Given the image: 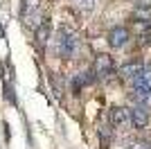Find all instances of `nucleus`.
Here are the masks:
<instances>
[{"mask_svg":"<svg viewBox=\"0 0 151 149\" xmlns=\"http://www.w3.org/2000/svg\"><path fill=\"white\" fill-rule=\"evenodd\" d=\"M81 48V36L79 32L72 30L70 25H63L59 30V36H57V45H54V52L63 59H75L77 52Z\"/></svg>","mask_w":151,"mask_h":149,"instance_id":"f257e3e1","label":"nucleus"},{"mask_svg":"<svg viewBox=\"0 0 151 149\" xmlns=\"http://www.w3.org/2000/svg\"><path fill=\"white\" fill-rule=\"evenodd\" d=\"M111 124H113L115 131H126L129 127H133L131 124V108H122V106L113 108L111 111Z\"/></svg>","mask_w":151,"mask_h":149,"instance_id":"f03ea898","label":"nucleus"},{"mask_svg":"<svg viewBox=\"0 0 151 149\" xmlns=\"http://www.w3.org/2000/svg\"><path fill=\"white\" fill-rule=\"evenodd\" d=\"M93 70H95V74H97L99 79H108V77L115 72V63H113V59L108 54H97Z\"/></svg>","mask_w":151,"mask_h":149,"instance_id":"7ed1b4c3","label":"nucleus"},{"mask_svg":"<svg viewBox=\"0 0 151 149\" xmlns=\"http://www.w3.org/2000/svg\"><path fill=\"white\" fill-rule=\"evenodd\" d=\"M131 124H133V129H147V124H149V111L145 108V104H138V106H133L131 108Z\"/></svg>","mask_w":151,"mask_h":149,"instance_id":"20e7f679","label":"nucleus"},{"mask_svg":"<svg viewBox=\"0 0 151 149\" xmlns=\"http://www.w3.org/2000/svg\"><path fill=\"white\" fill-rule=\"evenodd\" d=\"M129 38H131V34H129L126 27H113V30L108 32V43H111V48H115V50L124 48V45L129 43Z\"/></svg>","mask_w":151,"mask_h":149,"instance_id":"39448f33","label":"nucleus"},{"mask_svg":"<svg viewBox=\"0 0 151 149\" xmlns=\"http://www.w3.org/2000/svg\"><path fill=\"white\" fill-rule=\"evenodd\" d=\"M95 70L90 72V70H83V72H75L72 74V81H70V88H72V93H79L83 86H88V84H93L95 81Z\"/></svg>","mask_w":151,"mask_h":149,"instance_id":"423d86ee","label":"nucleus"},{"mask_svg":"<svg viewBox=\"0 0 151 149\" xmlns=\"http://www.w3.org/2000/svg\"><path fill=\"white\" fill-rule=\"evenodd\" d=\"M142 70H145V63H142V61H126L124 66L120 68V77H122V79H131L133 81Z\"/></svg>","mask_w":151,"mask_h":149,"instance_id":"0eeeda50","label":"nucleus"},{"mask_svg":"<svg viewBox=\"0 0 151 149\" xmlns=\"http://www.w3.org/2000/svg\"><path fill=\"white\" fill-rule=\"evenodd\" d=\"M133 18L140 20V23H151V2L149 0H142L135 5L133 9Z\"/></svg>","mask_w":151,"mask_h":149,"instance_id":"6e6552de","label":"nucleus"},{"mask_svg":"<svg viewBox=\"0 0 151 149\" xmlns=\"http://www.w3.org/2000/svg\"><path fill=\"white\" fill-rule=\"evenodd\" d=\"M50 32H52V25L47 18H43V23L36 27V34H34V38H36V43L38 45H47V41H50Z\"/></svg>","mask_w":151,"mask_h":149,"instance_id":"1a4fd4ad","label":"nucleus"},{"mask_svg":"<svg viewBox=\"0 0 151 149\" xmlns=\"http://www.w3.org/2000/svg\"><path fill=\"white\" fill-rule=\"evenodd\" d=\"M97 136H99V145H101V149H108V147H111V138H113V131L108 129L106 124L97 127Z\"/></svg>","mask_w":151,"mask_h":149,"instance_id":"9d476101","label":"nucleus"},{"mask_svg":"<svg viewBox=\"0 0 151 149\" xmlns=\"http://www.w3.org/2000/svg\"><path fill=\"white\" fill-rule=\"evenodd\" d=\"M50 84H52V90H54V95L61 99V95H63V79L59 81V74H57V72H52V74H50Z\"/></svg>","mask_w":151,"mask_h":149,"instance_id":"9b49d317","label":"nucleus"},{"mask_svg":"<svg viewBox=\"0 0 151 149\" xmlns=\"http://www.w3.org/2000/svg\"><path fill=\"white\" fill-rule=\"evenodd\" d=\"M5 99H7L12 106H16V93H14L12 81H5Z\"/></svg>","mask_w":151,"mask_h":149,"instance_id":"f8f14e48","label":"nucleus"},{"mask_svg":"<svg viewBox=\"0 0 151 149\" xmlns=\"http://www.w3.org/2000/svg\"><path fill=\"white\" fill-rule=\"evenodd\" d=\"M131 149H151V142L149 140H138V142H133Z\"/></svg>","mask_w":151,"mask_h":149,"instance_id":"ddd939ff","label":"nucleus"},{"mask_svg":"<svg viewBox=\"0 0 151 149\" xmlns=\"http://www.w3.org/2000/svg\"><path fill=\"white\" fill-rule=\"evenodd\" d=\"M142 45H151V27L142 32Z\"/></svg>","mask_w":151,"mask_h":149,"instance_id":"4468645a","label":"nucleus"},{"mask_svg":"<svg viewBox=\"0 0 151 149\" xmlns=\"http://www.w3.org/2000/svg\"><path fill=\"white\" fill-rule=\"evenodd\" d=\"M93 5H95V0H81V2H79V7H81V9H86V12H90V9H93Z\"/></svg>","mask_w":151,"mask_h":149,"instance_id":"2eb2a0df","label":"nucleus"},{"mask_svg":"<svg viewBox=\"0 0 151 149\" xmlns=\"http://www.w3.org/2000/svg\"><path fill=\"white\" fill-rule=\"evenodd\" d=\"M9 138H12V131H9V124L5 122V140L9 142Z\"/></svg>","mask_w":151,"mask_h":149,"instance_id":"dca6fc26","label":"nucleus"},{"mask_svg":"<svg viewBox=\"0 0 151 149\" xmlns=\"http://www.w3.org/2000/svg\"><path fill=\"white\" fill-rule=\"evenodd\" d=\"M0 36H2V27H0Z\"/></svg>","mask_w":151,"mask_h":149,"instance_id":"f3484780","label":"nucleus"}]
</instances>
